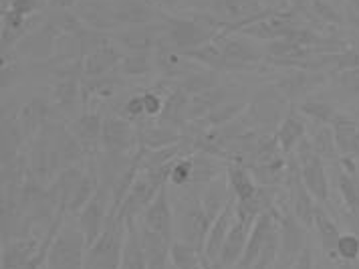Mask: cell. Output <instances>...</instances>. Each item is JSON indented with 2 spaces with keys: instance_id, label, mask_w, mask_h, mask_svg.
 <instances>
[{
  "instance_id": "6da1fadb",
  "label": "cell",
  "mask_w": 359,
  "mask_h": 269,
  "mask_svg": "<svg viewBox=\"0 0 359 269\" xmlns=\"http://www.w3.org/2000/svg\"><path fill=\"white\" fill-rule=\"evenodd\" d=\"M59 126H61V119L49 122L29 144L31 150L27 158H29L31 174L45 186L50 185L59 176L61 170H65L63 160H61V150H59Z\"/></svg>"
},
{
  "instance_id": "7a4b0ae2",
  "label": "cell",
  "mask_w": 359,
  "mask_h": 269,
  "mask_svg": "<svg viewBox=\"0 0 359 269\" xmlns=\"http://www.w3.org/2000/svg\"><path fill=\"white\" fill-rule=\"evenodd\" d=\"M87 249L81 229L63 227L50 245L47 269H85Z\"/></svg>"
},
{
  "instance_id": "3957f363",
  "label": "cell",
  "mask_w": 359,
  "mask_h": 269,
  "mask_svg": "<svg viewBox=\"0 0 359 269\" xmlns=\"http://www.w3.org/2000/svg\"><path fill=\"white\" fill-rule=\"evenodd\" d=\"M294 158L299 162L303 183L309 188L311 195L315 197V201L327 202V199H329V183H327L325 166H323V158L313 148V142L303 138V142L297 146V156Z\"/></svg>"
},
{
  "instance_id": "277c9868",
  "label": "cell",
  "mask_w": 359,
  "mask_h": 269,
  "mask_svg": "<svg viewBox=\"0 0 359 269\" xmlns=\"http://www.w3.org/2000/svg\"><path fill=\"white\" fill-rule=\"evenodd\" d=\"M163 31H165L163 43L172 45L174 49L182 51V53L198 49V47L210 43L212 37H216L212 31L202 27L194 18H165Z\"/></svg>"
},
{
  "instance_id": "5b68a950",
  "label": "cell",
  "mask_w": 359,
  "mask_h": 269,
  "mask_svg": "<svg viewBox=\"0 0 359 269\" xmlns=\"http://www.w3.org/2000/svg\"><path fill=\"white\" fill-rule=\"evenodd\" d=\"M109 213H111V190L101 185L97 192L93 195V199L87 202L79 213V229L85 235L87 247H91L105 231Z\"/></svg>"
},
{
  "instance_id": "8992f818",
  "label": "cell",
  "mask_w": 359,
  "mask_h": 269,
  "mask_svg": "<svg viewBox=\"0 0 359 269\" xmlns=\"http://www.w3.org/2000/svg\"><path fill=\"white\" fill-rule=\"evenodd\" d=\"M101 148L115 154H133L140 148L137 130L133 128L131 119L126 116L109 114L103 116V134H101Z\"/></svg>"
},
{
  "instance_id": "52a82bcc",
  "label": "cell",
  "mask_w": 359,
  "mask_h": 269,
  "mask_svg": "<svg viewBox=\"0 0 359 269\" xmlns=\"http://www.w3.org/2000/svg\"><path fill=\"white\" fill-rule=\"evenodd\" d=\"M280 100H285V98L280 96V91L275 85H269L266 89H261L255 96V100L246 107V114L257 130L266 132L273 126H277L278 118H280Z\"/></svg>"
},
{
  "instance_id": "ba28073f",
  "label": "cell",
  "mask_w": 359,
  "mask_h": 269,
  "mask_svg": "<svg viewBox=\"0 0 359 269\" xmlns=\"http://www.w3.org/2000/svg\"><path fill=\"white\" fill-rule=\"evenodd\" d=\"M165 39L163 22H149V25H135L126 31L115 34V43L130 53L140 51H156Z\"/></svg>"
},
{
  "instance_id": "9c48e42d",
  "label": "cell",
  "mask_w": 359,
  "mask_h": 269,
  "mask_svg": "<svg viewBox=\"0 0 359 269\" xmlns=\"http://www.w3.org/2000/svg\"><path fill=\"white\" fill-rule=\"evenodd\" d=\"M55 107L47 98H41V96H34L33 100L27 101L20 112H18V126H20V132L27 144H31L34 138L39 136V132L53 122L55 116Z\"/></svg>"
},
{
  "instance_id": "30bf717a",
  "label": "cell",
  "mask_w": 359,
  "mask_h": 269,
  "mask_svg": "<svg viewBox=\"0 0 359 269\" xmlns=\"http://www.w3.org/2000/svg\"><path fill=\"white\" fill-rule=\"evenodd\" d=\"M220 39V51L224 57V71H245V69H257L261 65L262 55L255 49L250 43H246L241 37H218Z\"/></svg>"
},
{
  "instance_id": "8fae6325",
  "label": "cell",
  "mask_w": 359,
  "mask_h": 269,
  "mask_svg": "<svg viewBox=\"0 0 359 269\" xmlns=\"http://www.w3.org/2000/svg\"><path fill=\"white\" fill-rule=\"evenodd\" d=\"M142 219H144L146 229L162 235L165 241L174 243V215H172V206H170L168 186H162V190L147 206Z\"/></svg>"
},
{
  "instance_id": "7c38bea8",
  "label": "cell",
  "mask_w": 359,
  "mask_h": 269,
  "mask_svg": "<svg viewBox=\"0 0 359 269\" xmlns=\"http://www.w3.org/2000/svg\"><path fill=\"white\" fill-rule=\"evenodd\" d=\"M81 79L83 75H59L57 77L49 98L57 114L71 116V114H75V110L79 105H83Z\"/></svg>"
},
{
  "instance_id": "4fadbf2b",
  "label": "cell",
  "mask_w": 359,
  "mask_h": 269,
  "mask_svg": "<svg viewBox=\"0 0 359 269\" xmlns=\"http://www.w3.org/2000/svg\"><path fill=\"white\" fill-rule=\"evenodd\" d=\"M73 136L81 142V146L87 152V158H95L101 148V134H103V114L99 110H89L81 114L71 126Z\"/></svg>"
},
{
  "instance_id": "5bb4252c",
  "label": "cell",
  "mask_w": 359,
  "mask_h": 269,
  "mask_svg": "<svg viewBox=\"0 0 359 269\" xmlns=\"http://www.w3.org/2000/svg\"><path fill=\"white\" fill-rule=\"evenodd\" d=\"M75 15L81 18L89 29L95 31H109L119 27L117 15H115V4L107 0H81L77 2Z\"/></svg>"
},
{
  "instance_id": "9a60e30c",
  "label": "cell",
  "mask_w": 359,
  "mask_h": 269,
  "mask_svg": "<svg viewBox=\"0 0 359 269\" xmlns=\"http://www.w3.org/2000/svg\"><path fill=\"white\" fill-rule=\"evenodd\" d=\"M236 221V204H234V199H230V202L224 206V211L216 217V221L212 223L208 235H206V243H204V257L208 261H218L220 257V251L224 247V241L229 237L230 229Z\"/></svg>"
},
{
  "instance_id": "2e32d148",
  "label": "cell",
  "mask_w": 359,
  "mask_h": 269,
  "mask_svg": "<svg viewBox=\"0 0 359 269\" xmlns=\"http://www.w3.org/2000/svg\"><path fill=\"white\" fill-rule=\"evenodd\" d=\"M259 13H262L259 0H212L210 2V15L218 18L224 27L238 25Z\"/></svg>"
},
{
  "instance_id": "e0dca14e",
  "label": "cell",
  "mask_w": 359,
  "mask_h": 269,
  "mask_svg": "<svg viewBox=\"0 0 359 269\" xmlns=\"http://www.w3.org/2000/svg\"><path fill=\"white\" fill-rule=\"evenodd\" d=\"M236 85H224V87H212L204 93H200L196 98L190 100V110H188V122H196L202 119L204 116H208L210 112H214L218 105L232 101L234 96H241L243 91L234 89Z\"/></svg>"
},
{
  "instance_id": "ac0fdd59",
  "label": "cell",
  "mask_w": 359,
  "mask_h": 269,
  "mask_svg": "<svg viewBox=\"0 0 359 269\" xmlns=\"http://www.w3.org/2000/svg\"><path fill=\"white\" fill-rule=\"evenodd\" d=\"M43 237H15L2 243V269H18L39 251Z\"/></svg>"
},
{
  "instance_id": "d6986e66",
  "label": "cell",
  "mask_w": 359,
  "mask_h": 269,
  "mask_svg": "<svg viewBox=\"0 0 359 269\" xmlns=\"http://www.w3.org/2000/svg\"><path fill=\"white\" fill-rule=\"evenodd\" d=\"M321 84H325V75L323 73H317V71H293L287 77L278 79L275 87L280 91V96L285 100L294 101L311 93L315 87H319Z\"/></svg>"
},
{
  "instance_id": "ffe728a7",
  "label": "cell",
  "mask_w": 359,
  "mask_h": 269,
  "mask_svg": "<svg viewBox=\"0 0 359 269\" xmlns=\"http://www.w3.org/2000/svg\"><path fill=\"white\" fill-rule=\"evenodd\" d=\"M190 96L182 89V87H172L170 93H165V101H163V110L160 114L158 122L163 126L176 128V130H184L188 126V110H190Z\"/></svg>"
},
{
  "instance_id": "44dd1931",
  "label": "cell",
  "mask_w": 359,
  "mask_h": 269,
  "mask_svg": "<svg viewBox=\"0 0 359 269\" xmlns=\"http://www.w3.org/2000/svg\"><path fill=\"white\" fill-rule=\"evenodd\" d=\"M123 55L121 51L115 47L114 43H105L101 45L99 49H95L91 55L85 57L83 61V77H101V75H107L115 69L119 67Z\"/></svg>"
},
{
  "instance_id": "7402d4cb",
  "label": "cell",
  "mask_w": 359,
  "mask_h": 269,
  "mask_svg": "<svg viewBox=\"0 0 359 269\" xmlns=\"http://www.w3.org/2000/svg\"><path fill=\"white\" fill-rule=\"evenodd\" d=\"M250 229H252V227L245 225L243 221H234L229 237H226V241H224V247H222V251H220V257H218V261H220L222 268L230 269L234 268V265H238V261H241V257H243V253H245L246 249V243H248Z\"/></svg>"
},
{
  "instance_id": "603a6c76",
  "label": "cell",
  "mask_w": 359,
  "mask_h": 269,
  "mask_svg": "<svg viewBox=\"0 0 359 269\" xmlns=\"http://www.w3.org/2000/svg\"><path fill=\"white\" fill-rule=\"evenodd\" d=\"M137 138H140V148H146V150H163V148L176 146L182 140L180 130L163 126L160 122L142 126L137 130Z\"/></svg>"
},
{
  "instance_id": "cb8c5ba5",
  "label": "cell",
  "mask_w": 359,
  "mask_h": 269,
  "mask_svg": "<svg viewBox=\"0 0 359 269\" xmlns=\"http://www.w3.org/2000/svg\"><path fill=\"white\" fill-rule=\"evenodd\" d=\"M226 176H229L230 197L236 202L250 201L259 192V183L255 181V176L250 174V170L246 169L245 164L230 162L226 169Z\"/></svg>"
},
{
  "instance_id": "d4e9b609",
  "label": "cell",
  "mask_w": 359,
  "mask_h": 269,
  "mask_svg": "<svg viewBox=\"0 0 359 269\" xmlns=\"http://www.w3.org/2000/svg\"><path fill=\"white\" fill-rule=\"evenodd\" d=\"M121 269H147L142 229L135 219L126 223V241H123V255H121Z\"/></svg>"
},
{
  "instance_id": "484cf974",
  "label": "cell",
  "mask_w": 359,
  "mask_h": 269,
  "mask_svg": "<svg viewBox=\"0 0 359 269\" xmlns=\"http://www.w3.org/2000/svg\"><path fill=\"white\" fill-rule=\"evenodd\" d=\"M121 84V75L117 71H111L107 75H101V77H83L81 79V96H83V105L87 110V105L93 100H107L111 98L117 87Z\"/></svg>"
},
{
  "instance_id": "4316f807",
  "label": "cell",
  "mask_w": 359,
  "mask_h": 269,
  "mask_svg": "<svg viewBox=\"0 0 359 269\" xmlns=\"http://www.w3.org/2000/svg\"><path fill=\"white\" fill-rule=\"evenodd\" d=\"M115 15L119 25H149L156 13L151 8V4L147 0H117L115 2Z\"/></svg>"
},
{
  "instance_id": "83f0119b",
  "label": "cell",
  "mask_w": 359,
  "mask_h": 269,
  "mask_svg": "<svg viewBox=\"0 0 359 269\" xmlns=\"http://www.w3.org/2000/svg\"><path fill=\"white\" fill-rule=\"evenodd\" d=\"M277 136L278 144H280V150L285 156H293L294 148L303 142V138H305V122L303 118L291 110L289 112V116L283 119V124L277 128Z\"/></svg>"
},
{
  "instance_id": "f1b7e54d",
  "label": "cell",
  "mask_w": 359,
  "mask_h": 269,
  "mask_svg": "<svg viewBox=\"0 0 359 269\" xmlns=\"http://www.w3.org/2000/svg\"><path fill=\"white\" fill-rule=\"evenodd\" d=\"M142 241H144L147 269H168L172 243L165 241L162 235L146 229V227H142Z\"/></svg>"
},
{
  "instance_id": "f546056e",
  "label": "cell",
  "mask_w": 359,
  "mask_h": 269,
  "mask_svg": "<svg viewBox=\"0 0 359 269\" xmlns=\"http://www.w3.org/2000/svg\"><path fill=\"white\" fill-rule=\"evenodd\" d=\"M57 39L59 37L53 33L47 25H43L41 31L29 34L20 41V49L25 51V55H29L33 59H49L57 49Z\"/></svg>"
},
{
  "instance_id": "4dcf8cb0",
  "label": "cell",
  "mask_w": 359,
  "mask_h": 269,
  "mask_svg": "<svg viewBox=\"0 0 359 269\" xmlns=\"http://www.w3.org/2000/svg\"><path fill=\"white\" fill-rule=\"evenodd\" d=\"M333 134L337 150L345 156H359V126L353 119L337 116L333 122Z\"/></svg>"
},
{
  "instance_id": "1f68e13d",
  "label": "cell",
  "mask_w": 359,
  "mask_h": 269,
  "mask_svg": "<svg viewBox=\"0 0 359 269\" xmlns=\"http://www.w3.org/2000/svg\"><path fill=\"white\" fill-rule=\"evenodd\" d=\"M170 261L174 269H204L206 257L194 245L186 241H174L170 249Z\"/></svg>"
},
{
  "instance_id": "d6a6232c",
  "label": "cell",
  "mask_w": 359,
  "mask_h": 269,
  "mask_svg": "<svg viewBox=\"0 0 359 269\" xmlns=\"http://www.w3.org/2000/svg\"><path fill=\"white\" fill-rule=\"evenodd\" d=\"M154 65V53L151 51H140V53H128L123 55L119 67L115 69L119 75H126V77H142L147 75Z\"/></svg>"
},
{
  "instance_id": "836d02e7",
  "label": "cell",
  "mask_w": 359,
  "mask_h": 269,
  "mask_svg": "<svg viewBox=\"0 0 359 269\" xmlns=\"http://www.w3.org/2000/svg\"><path fill=\"white\" fill-rule=\"evenodd\" d=\"M315 227H317V231H319V239H321V245H323V249L329 255H337V241H339V229H337V225L333 223V219L327 215L325 211L317 204L315 206Z\"/></svg>"
},
{
  "instance_id": "e575fe53",
  "label": "cell",
  "mask_w": 359,
  "mask_h": 269,
  "mask_svg": "<svg viewBox=\"0 0 359 269\" xmlns=\"http://www.w3.org/2000/svg\"><path fill=\"white\" fill-rule=\"evenodd\" d=\"M178 87H182L190 98H196L200 93H204V91L216 87V71H212V69L198 71L196 69L194 73H190L188 77H184L178 84Z\"/></svg>"
},
{
  "instance_id": "d590c367",
  "label": "cell",
  "mask_w": 359,
  "mask_h": 269,
  "mask_svg": "<svg viewBox=\"0 0 359 269\" xmlns=\"http://www.w3.org/2000/svg\"><path fill=\"white\" fill-rule=\"evenodd\" d=\"M192 176H194V158L192 156H178L170 164V174H168L170 185H192Z\"/></svg>"
},
{
  "instance_id": "8d00e7d4",
  "label": "cell",
  "mask_w": 359,
  "mask_h": 269,
  "mask_svg": "<svg viewBox=\"0 0 359 269\" xmlns=\"http://www.w3.org/2000/svg\"><path fill=\"white\" fill-rule=\"evenodd\" d=\"M339 188H341L343 201L347 204L353 219L359 221V183L353 174H339Z\"/></svg>"
},
{
  "instance_id": "74e56055",
  "label": "cell",
  "mask_w": 359,
  "mask_h": 269,
  "mask_svg": "<svg viewBox=\"0 0 359 269\" xmlns=\"http://www.w3.org/2000/svg\"><path fill=\"white\" fill-rule=\"evenodd\" d=\"M313 148L315 152L321 156V158H325V160H335L337 158V144H335V134H333V130H329V128H323V130H319L315 138H313Z\"/></svg>"
},
{
  "instance_id": "f35d334b",
  "label": "cell",
  "mask_w": 359,
  "mask_h": 269,
  "mask_svg": "<svg viewBox=\"0 0 359 269\" xmlns=\"http://www.w3.org/2000/svg\"><path fill=\"white\" fill-rule=\"evenodd\" d=\"M301 114L309 116L315 122H321V124H333L337 119V112L329 105V103H323V101H307L301 105Z\"/></svg>"
},
{
  "instance_id": "ab89813d",
  "label": "cell",
  "mask_w": 359,
  "mask_h": 269,
  "mask_svg": "<svg viewBox=\"0 0 359 269\" xmlns=\"http://www.w3.org/2000/svg\"><path fill=\"white\" fill-rule=\"evenodd\" d=\"M337 255L343 261H355L359 257V239L355 235H341L337 241Z\"/></svg>"
},
{
  "instance_id": "60d3db41",
  "label": "cell",
  "mask_w": 359,
  "mask_h": 269,
  "mask_svg": "<svg viewBox=\"0 0 359 269\" xmlns=\"http://www.w3.org/2000/svg\"><path fill=\"white\" fill-rule=\"evenodd\" d=\"M163 101H165V98L160 96V89L144 91V107H146L147 118H160V114H162L163 110Z\"/></svg>"
},
{
  "instance_id": "b9f144b4",
  "label": "cell",
  "mask_w": 359,
  "mask_h": 269,
  "mask_svg": "<svg viewBox=\"0 0 359 269\" xmlns=\"http://www.w3.org/2000/svg\"><path fill=\"white\" fill-rule=\"evenodd\" d=\"M128 119H140L146 116V107H144V93H137V96H131L130 100L123 103V114Z\"/></svg>"
},
{
  "instance_id": "7bdbcfd3",
  "label": "cell",
  "mask_w": 359,
  "mask_h": 269,
  "mask_svg": "<svg viewBox=\"0 0 359 269\" xmlns=\"http://www.w3.org/2000/svg\"><path fill=\"white\" fill-rule=\"evenodd\" d=\"M39 2L41 0H13V2H8V8L22 15V17H29L39 8Z\"/></svg>"
},
{
  "instance_id": "ee69618b",
  "label": "cell",
  "mask_w": 359,
  "mask_h": 269,
  "mask_svg": "<svg viewBox=\"0 0 359 269\" xmlns=\"http://www.w3.org/2000/svg\"><path fill=\"white\" fill-rule=\"evenodd\" d=\"M311 8L317 13V15H321V17L325 18V20H339V17L335 15V11L329 6V4H325L323 0H311Z\"/></svg>"
},
{
  "instance_id": "f6af8a7d",
  "label": "cell",
  "mask_w": 359,
  "mask_h": 269,
  "mask_svg": "<svg viewBox=\"0 0 359 269\" xmlns=\"http://www.w3.org/2000/svg\"><path fill=\"white\" fill-rule=\"evenodd\" d=\"M291 269H313V255L309 247H305L297 255V259L291 263Z\"/></svg>"
},
{
  "instance_id": "bcb514c9",
  "label": "cell",
  "mask_w": 359,
  "mask_h": 269,
  "mask_svg": "<svg viewBox=\"0 0 359 269\" xmlns=\"http://www.w3.org/2000/svg\"><path fill=\"white\" fill-rule=\"evenodd\" d=\"M79 0H49L50 6H55V8H59V11H67V8H71V6H75Z\"/></svg>"
},
{
  "instance_id": "7dc6e473",
  "label": "cell",
  "mask_w": 359,
  "mask_h": 269,
  "mask_svg": "<svg viewBox=\"0 0 359 269\" xmlns=\"http://www.w3.org/2000/svg\"><path fill=\"white\" fill-rule=\"evenodd\" d=\"M149 4H156V6H162V8H174L178 4V0H147Z\"/></svg>"
},
{
  "instance_id": "c3c4849f",
  "label": "cell",
  "mask_w": 359,
  "mask_h": 269,
  "mask_svg": "<svg viewBox=\"0 0 359 269\" xmlns=\"http://www.w3.org/2000/svg\"><path fill=\"white\" fill-rule=\"evenodd\" d=\"M204 269H224V268L220 265V261H208V259H206V265H204Z\"/></svg>"
},
{
  "instance_id": "681fc988",
  "label": "cell",
  "mask_w": 359,
  "mask_h": 269,
  "mask_svg": "<svg viewBox=\"0 0 359 269\" xmlns=\"http://www.w3.org/2000/svg\"><path fill=\"white\" fill-rule=\"evenodd\" d=\"M351 6H355L359 11V0H351Z\"/></svg>"
},
{
  "instance_id": "f907efd6",
  "label": "cell",
  "mask_w": 359,
  "mask_h": 269,
  "mask_svg": "<svg viewBox=\"0 0 359 269\" xmlns=\"http://www.w3.org/2000/svg\"><path fill=\"white\" fill-rule=\"evenodd\" d=\"M277 269H280V263H278V268ZM283 269H291V268H287V265H285V268H283Z\"/></svg>"
},
{
  "instance_id": "816d5d0a",
  "label": "cell",
  "mask_w": 359,
  "mask_h": 269,
  "mask_svg": "<svg viewBox=\"0 0 359 269\" xmlns=\"http://www.w3.org/2000/svg\"><path fill=\"white\" fill-rule=\"evenodd\" d=\"M353 20H358V22H355V25H358V27H359V17H358V18H353Z\"/></svg>"
}]
</instances>
